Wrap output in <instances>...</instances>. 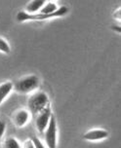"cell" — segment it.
Here are the masks:
<instances>
[{
	"mask_svg": "<svg viewBox=\"0 0 121 148\" xmlns=\"http://www.w3.org/2000/svg\"><path fill=\"white\" fill-rule=\"evenodd\" d=\"M68 12V8L65 6L59 7V9L56 12L52 13V14H40V13H36V14H28L25 11H20L17 14V21L20 23L23 22H44L47 20H51L54 18H60L63 16L67 15Z\"/></svg>",
	"mask_w": 121,
	"mask_h": 148,
	"instance_id": "1",
	"label": "cell"
},
{
	"mask_svg": "<svg viewBox=\"0 0 121 148\" xmlns=\"http://www.w3.org/2000/svg\"><path fill=\"white\" fill-rule=\"evenodd\" d=\"M49 105V97L48 95L43 92H38L33 94L32 96L28 99V112L32 115H37L40 113L45 107Z\"/></svg>",
	"mask_w": 121,
	"mask_h": 148,
	"instance_id": "2",
	"label": "cell"
},
{
	"mask_svg": "<svg viewBox=\"0 0 121 148\" xmlns=\"http://www.w3.org/2000/svg\"><path fill=\"white\" fill-rule=\"evenodd\" d=\"M40 80L36 75H28L21 78L15 83L14 88L20 94H30L39 87Z\"/></svg>",
	"mask_w": 121,
	"mask_h": 148,
	"instance_id": "3",
	"label": "cell"
},
{
	"mask_svg": "<svg viewBox=\"0 0 121 148\" xmlns=\"http://www.w3.org/2000/svg\"><path fill=\"white\" fill-rule=\"evenodd\" d=\"M44 139L47 148H57L58 142V127L57 120L53 115L51 117V120L47 126V128L44 132Z\"/></svg>",
	"mask_w": 121,
	"mask_h": 148,
	"instance_id": "4",
	"label": "cell"
},
{
	"mask_svg": "<svg viewBox=\"0 0 121 148\" xmlns=\"http://www.w3.org/2000/svg\"><path fill=\"white\" fill-rule=\"evenodd\" d=\"M53 116L52 114V110L50 107V104L47 107L44 108L40 113H38L35 119V127L36 130L40 134H43L48 126V124L51 120V117Z\"/></svg>",
	"mask_w": 121,
	"mask_h": 148,
	"instance_id": "5",
	"label": "cell"
},
{
	"mask_svg": "<svg viewBox=\"0 0 121 148\" xmlns=\"http://www.w3.org/2000/svg\"><path fill=\"white\" fill-rule=\"evenodd\" d=\"M109 132L104 129H93L83 134V139L87 141H101L109 137Z\"/></svg>",
	"mask_w": 121,
	"mask_h": 148,
	"instance_id": "6",
	"label": "cell"
},
{
	"mask_svg": "<svg viewBox=\"0 0 121 148\" xmlns=\"http://www.w3.org/2000/svg\"><path fill=\"white\" fill-rule=\"evenodd\" d=\"M30 119V113L28 112V110L25 109H21L15 113L14 118H13V122L14 125L18 128H23L28 123Z\"/></svg>",
	"mask_w": 121,
	"mask_h": 148,
	"instance_id": "7",
	"label": "cell"
},
{
	"mask_svg": "<svg viewBox=\"0 0 121 148\" xmlns=\"http://www.w3.org/2000/svg\"><path fill=\"white\" fill-rule=\"evenodd\" d=\"M13 89H14V84L10 81L3 82L2 84H0V105L3 103L5 99L9 97Z\"/></svg>",
	"mask_w": 121,
	"mask_h": 148,
	"instance_id": "8",
	"label": "cell"
},
{
	"mask_svg": "<svg viewBox=\"0 0 121 148\" xmlns=\"http://www.w3.org/2000/svg\"><path fill=\"white\" fill-rule=\"evenodd\" d=\"M46 1L44 0H32V1L28 2L25 8V13L28 14H36L41 10V8L44 6Z\"/></svg>",
	"mask_w": 121,
	"mask_h": 148,
	"instance_id": "9",
	"label": "cell"
},
{
	"mask_svg": "<svg viewBox=\"0 0 121 148\" xmlns=\"http://www.w3.org/2000/svg\"><path fill=\"white\" fill-rule=\"evenodd\" d=\"M58 9H59V7H58L57 3L52 2V1H48L44 4V6L41 8V10L38 13H40V14L48 15V14H52V13L56 12Z\"/></svg>",
	"mask_w": 121,
	"mask_h": 148,
	"instance_id": "10",
	"label": "cell"
},
{
	"mask_svg": "<svg viewBox=\"0 0 121 148\" xmlns=\"http://www.w3.org/2000/svg\"><path fill=\"white\" fill-rule=\"evenodd\" d=\"M3 148H22V145L20 144L19 140L16 139L15 137H8L4 141Z\"/></svg>",
	"mask_w": 121,
	"mask_h": 148,
	"instance_id": "11",
	"label": "cell"
},
{
	"mask_svg": "<svg viewBox=\"0 0 121 148\" xmlns=\"http://www.w3.org/2000/svg\"><path fill=\"white\" fill-rule=\"evenodd\" d=\"M0 52L6 55L10 54V52H11V47H10L8 41L5 40L3 37L1 36H0Z\"/></svg>",
	"mask_w": 121,
	"mask_h": 148,
	"instance_id": "12",
	"label": "cell"
},
{
	"mask_svg": "<svg viewBox=\"0 0 121 148\" xmlns=\"http://www.w3.org/2000/svg\"><path fill=\"white\" fill-rule=\"evenodd\" d=\"M31 140H32L33 145H34V147H35V148H47L45 146V144H44L43 142H42L40 139L38 138V137L33 136L32 138H31Z\"/></svg>",
	"mask_w": 121,
	"mask_h": 148,
	"instance_id": "13",
	"label": "cell"
},
{
	"mask_svg": "<svg viewBox=\"0 0 121 148\" xmlns=\"http://www.w3.org/2000/svg\"><path fill=\"white\" fill-rule=\"evenodd\" d=\"M5 131H6V123L4 121L0 120V140H1L2 137L4 136Z\"/></svg>",
	"mask_w": 121,
	"mask_h": 148,
	"instance_id": "14",
	"label": "cell"
},
{
	"mask_svg": "<svg viewBox=\"0 0 121 148\" xmlns=\"http://www.w3.org/2000/svg\"><path fill=\"white\" fill-rule=\"evenodd\" d=\"M23 148H35V147H34L32 140H31V139L30 138V139H27V140L23 142Z\"/></svg>",
	"mask_w": 121,
	"mask_h": 148,
	"instance_id": "15",
	"label": "cell"
}]
</instances>
